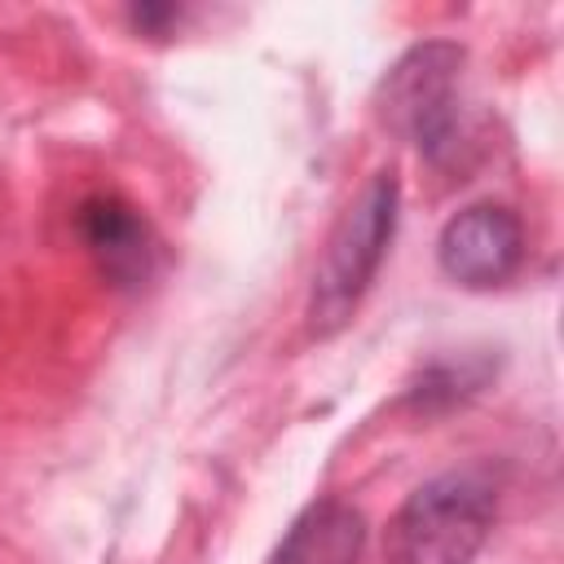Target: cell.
Segmentation results:
<instances>
[{"instance_id": "obj_1", "label": "cell", "mask_w": 564, "mask_h": 564, "mask_svg": "<svg viewBox=\"0 0 564 564\" xmlns=\"http://www.w3.org/2000/svg\"><path fill=\"white\" fill-rule=\"evenodd\" d=\"M397 216H401V181L392 167H383L348 203V212L335 220V229L322 247L313 291H308V330L317 339L344 330L348 317L357 313V304L366 300V291L379 278V264L392 247Z\"/></svg>"}, {"instance_id": "obj_2", "label": "cell", "mask_w": 564, "mask_h": 564, "mask_svg": "<svg viewBox=\"0 0 564 564\" xmlns=\"http://www.w3.org/2000/svg\"><path fill=\"white\" fill-rule=\"evenodd\" d=\"M498 520V485L480 467L423 480L388 520L383 564H471Z\"/></svg>"}, {"instance_id": "obj_3", "label": "cell", "mask_w": 564, "mask_h": 564, "mask_svg": "<svg viewBox=\"0 0 564 564\" xmlns=\"http://www.w3.org/2000/svg\"><path fill=\"white\" fill-rule=\"evenodd\" d=\"M463 44L454 40H423L392 62L379 84V115L392 132H401L432 167L458 159L463 145V110H458V79H463Z\"/></svg>"}, {"instance_id": "obj_4", "label": "cell", "mask_w": 564, "mask_h": 564, "mask_svg": "<svg viewBox=\"0 0 564 564\" xmlns=\"http://www.w3.org/2000/svg\"><path fill=\"white\" fill-rule=\"evenodd\" d=\"M436 264L467 291L502 286L524 264V225L507 203H471L445 220L436 238Z\"/></svg>"}, {"instance_id": "obj_5", "label": "cell", "mask_w": 564, "mask_h": 564, "mask_svg": "<svg viewBox=\"0 0 564 564\" xmlns=\"http://www.w3.org/2000/svg\"><path fill=\"white\" fill-rule=\"evenodd\" d=\"M75 234L110 286L137 291L154 278L159 238L123 194H88L75 207Z\"/></svg>"}, {"instance_id": "obj_6", "label": "cell", "mask_w": 564, "mask_h": 564, "mask_svg": "<svg viewBox=\"0 0 564 564\" xmlns=\"http://www.w3.org/2000/svg\"><path fill=\"white\" fill-rule=\"evenodd\" d=\"M361 546L366 516L344 498H317L295 516L269 564H357Z\"/></svg>"}, {"instance_id": "obj_7", "label": "cell", "mask_w": 564, "mask_h": 564, "mask_svg": "<svg viewBox=\"0 0 564 564\" xmlns=\"http://www.w3.org/2000/svg\"><path fill=\"white\" fill-rule=\"evenodd\" d=\"M480 379H485V370H467V366H432L423 379H419V388L410 392V401L423 410V405H436V401H458V397H467V392H476L480 388Z\"/></svg>"}]
</instances>
